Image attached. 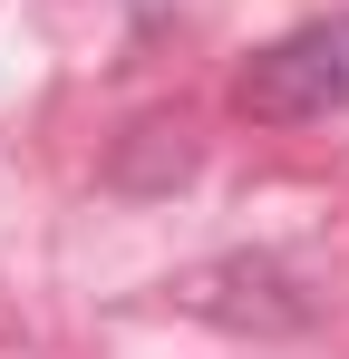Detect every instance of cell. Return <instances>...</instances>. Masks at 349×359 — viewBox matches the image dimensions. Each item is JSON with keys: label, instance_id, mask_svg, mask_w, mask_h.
I'll use <instances>...</instances> for the list:
<instances>
[{"label": "cell", "instance_id": "6da1fadb", "mask_svg": "<svg viewBox=\"0 0 349 359\" xmlns=\"http://www.w3.org/2000/svg\"><path fill=\"white\" fill-rule=\"evenodd\" d=\"M233 107L252 126H320V117H340L349 107V10L262 39L242 59V78H233Z\"/></svg>", "mask_w": 349, "mask_h": 359}]
</instances>
